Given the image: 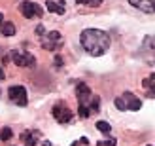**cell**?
I'll return each mask as SVG.
<instances>
[{
  "mask_svg": "<svg viewBox=\"0 0 155 146\" xmlns=\"http://www.w3.org/2000/svg\"><path fill=\"white\" fill-rule=\"evenodd\" d=\"M4 76H6V72H4V68H0V82L4 80Z\"/></svg>",
  "mask_w": 155,
  "mask_h": 146,
  "instance_id": "ffe728a7",
  "label": "cell"
},
{
  "mask_svg": "<svg viewBox=\"0 0 155 146\" xmlns=\"http://www.w3.org/2000/svg\"><path fill=\"white\" fill-rule=\"evenodd\" d=\"M55 66H57V68L63 66V59H61V55H57V57H55Z\"/></svg>",
  "mask_w": 155,
  "mask_h": 146,
  "instance_id": "ac0fdd59",
  "label": "cell"
},
{
  "mask_svg": "<svg viewBox=\"0 0 155 146\" xmlns=\"http://www.w3.org/2000/svg\"><path fill=\"white\" fill-rule=\"evenodd\" d=\"M38 137H40V133H38V131H27V133H23L25 146H36L38 144Z\"/></svg>",
  "mask_w": 155,
  "mask_h": 146,
  "instance_id": "8fae6325",
  "label": "cell"
},
{
  "mask_svg": "<svg viewBox=\"0 0 155 146\" xmlns=\"http://www.w3.org/2000/svg\"><path fill=\"white\" fill-rule=\"evenodd\" d=\"M44 32H45V29H44L42 25H38V27H36V34H38V36H42Z\"/></svg>",
  "mask_w": 155,
  "mask_h": 146,
  "instance_id": "d6986e66",
  "label": "cell"
},
{
  "mask_svg": "<svg viewBox=\"0 0 155 146\" xmlns=\"http://www.w3.org/2000/svg\"><path fill=\"white\" fill-rule=\"evenodd\" d=\"M2 23H4V15L0 13V27H2Z\"/></svg>",
  "mask_w": 155,
  "mask_h": 146,
  "instance_id": "44dd1931",
  "label": "cell"
},
{
  "mask_svg": "<svg viewBox=\"0 0 155 146\" xmlns=\"http://www.w3.org/2000/svg\"><path fill=\"white\" fill-rule=\"evenodd\" d=\"M80 42H81V48L93 57H100L110 49V34L106 30H100V29H85L81 36H80Z\"/></svg>",
  "mask_w": 155,
  "mask_h": 146,
  "instance_id": "6da1fadb",
  "label": "cell"
},
{
  "mask_svg": "<svg viewBox=\"0 0 155 146\" xmlns=\"http://www.w3.org/2000/svg\"><path fill=\"white\" fill-rule=\"evenodd\" d=\"M114 103H115V106H117L119 110H127V104H125V101H123V97H117Z\"/></svg>",
  "mask_w": 155,
  "mask_h": 146,
  "instance_id": "e0dca14e",
  "label": "cell"
},
{
  "mask_svg": "<svg viewBox=\"0 0 155 146\" xmlns=\"http://www.w3.org/2000/svg\"><path fill=\"white\" fill-rule=\"evenodd\" d=\"M97 129L100 133H104V135H108L110 133V129H112V125L108 124V121H104V120H100V121H97Z\"/></svg>",
  "mask_w": 155,
  "mask_h": 146,
  "instance_id": "5bb4252c",
  "label": "cell"
},
{
  "mask_svg": "<svg viewBox=\"0 0 155 146\" xmlns=\"http://www.w3.org/2000/svg\"><path fill=\"white\" fill-rule=\"evenodd\" d=\"M129 4L144 13H150V15L155 12V0H129Z\"/></svg>",
  "mask_w": 155,
  "mask_h": 146,
  "instance_id": "ba28073f",
  "label": "cell"
},
{
  "mask_svg": "<svg viewBox=\"0 0 155 146\" xmlns=\"http://www.w3.org/2000/svg\"><path fill=\"white\" fill-rule=\"evenodd\" d=\"M8 97H10V101L17 106H25L28 103V97H27V89L23 86H12L8 89Z\"/></svg>",
  "mask_w": 155,
  "mask_h": 146,
  "instance_id": "277c9868",
  "label": "cell"
},
{
  "mask_svg": "<svg viewBox=\"0 0 155 146\" xmlns=\"http://www.w3.org/2000/svg\"><path fill=\"white\" fill-rule=\"evenodd\" d=\"M148 146H151V144H148Z\"/></svg>",
  "mask_w": 155,
  "mask_h": 146,
  "instance_id": "7402d4cb",
  "label": "cell"
},
{
  "mask_svg": "<svg viewBox=\"0 0 155 146\" xmlns=\"http://www.w3.org/2000/svg\"><path fill=\"white\" fill-rule=\"evenodd\" d=\"M123 101H125V104H127V110H130V112H136V110L142 108V101L136 99L130 91H125V93H123Z\"/></svg>",
  "mask_w": 155,
  "mask_h": 146,
  "instance_id": "30bf717a",
  "label": "cell"
},
{
  "mask_svg": "<svg viewBox=\"0 0 155 146\" xmlns=\"http://www.w3.org/2000/svg\"><path fill=\"white\" fill-rule=\"evenodd\" d=\"M117 144V141L114 139V137H110V139H106V141H98L97 146H115Z\"/></svg>",
  "mask_w": 155,
  "mask_h": 146,
  "instance_id": "2e32d148",
  "label": "cell"
},
{
  "mask_svg": "<svg viewBox=\"0 0 155 146\" xmlns=\"http://www.w3.org/2000/svg\"><path fill=\"white\" fill-rule=\"evenodd\" d=\"M45 8H48L49 13L63 15L66 12V2L64 0H45Z\"/></svg>",
  "mask_w": 155,
  "mask_h": 146,
  "instance_id": "9c48e42d",
  "label": "cell"
},
{
  "mask_svg": "<svg viewBox=\"0 0 155 146\" xmlns=\"http://www.w3.org/2000/svg\"><path fill=\"white\" fill-rule=\"evenodd\" d=\"M0 34H2V36H8V38L13 36V34H15V25H13V23H10V21H4L2 27H0Z\"/></svg>",
  "mask_w": 155,
  "mask_h": 146,
  "instance_id": "7c38bea8",
  "label": "cell"
},
{
  "mask_svg": "<svg viewBox=\"0 0 155 146\" xmlns=\"http://www.w3.org/2000/svg\"><path fill=\"white\" fill-rule=\"evenodd\" d=\"M51 114H53V118H55L59 124H68V121L72 120V112L68 110V106L64 103H57L55 106H53Z\"/></svg>",
  "mask_w": 155,
  "mask_h": 146,
  "instance_id": "52a82bcc",
  "label": "cell"
},
{
  "mask_svg": "<svg viewBox=\"0 0 155 146\" xmlns=\"http://www.w3.org/2000/svg\"><path fill=\"white\" fill-rule=\"evenodd\" d=\"M12 135H13V133H12V129H10V127L0 129V141H4V142H6V141H10V139H12Z\"/></svg>",
  "mask_w": 155,
  "mask_h": 146,
  "instance_id": "9a60e30c",
  "label": "cell"
},
{
  "mask_svg": "<svg viewBox=\"0 0 155 146\" xmlns=\"http://www.w3.org/2000/svg\"><path fill=\"white\" fill-rule=\"evenodd\" d=\"M19 10H21V13L25 15L27 19L42 17V8H40V4H36V2H30V0H23V2L19 4Z\"/></svg>",
  "mask_w": 155,
  "mask_h": 146,
  "instance_id": "8992f818",
  "label": "cell"
},
{
  "mask_svg": "<svg viewBox=\"0 0 155 146\" xmlns=\"http://www.w3.org/2000/svg\"><path fill=\"white\" fill-rule=\"evenodd\" d=\"M64 44L63 34L57 32V30H51V32H44L42 34V48L44 49H59L61 46Z\"/></svg>",
  "mask_w": 155,
  "mask_h": 146,
  "instance_id": "3957f363",
  "label": "cell"
},
{
  "mask_svg": "<svg viewBox=\"0 0 155 146\" xmlns=\"http://www.w3.org/2000/svg\"><path fill=\"white\" fill-rule=\"evenodd\" d=\"M12 61H13V65H17V66H34L36 65V57L32 53L17 51V49L12 51Z\"/></svg>",
  "mask_w": 155,
  "mask_h": 146,
  "instance_id": "5b68a950",
  "label": "cell"
},
{
  "mask_svg": "<svg viewBox=\"0 0 155 146\" xmlns=\"http://www.w3.org/2000/svg\"><path fill=\"white\" fill-rule=\"evenodd\" d=\"M78 103H80V108H78V112H80V118H89L91 114H97L100 110V101L98 97L93 95V91L85 86V83H80L78 86Z\"/></svg>",
  "mask_w": 155,
  "mask_h": 146,
  "instance_id": "7a4b0ae2",
  "label": "cell"
},
{
  "mask_svg": "<svg viewBox=\"0 0 155 146\" xmlns=\"http://www.w3.org/2000/svg\"><path fill=\"white\" fill-rule=\"evenodd\" d=\"M78 6H85V8H98L102 4V0H76Z\"/></svg>",
  "mask_w": 155,
  "mask_h": 146,
  "instance_id": "4fadbf2b",
  "label": "cell"
}]
</instances>
